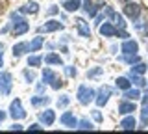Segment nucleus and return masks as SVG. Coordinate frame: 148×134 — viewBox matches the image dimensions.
Returning <instances> with one entry per match:
<instances>
[{
	"instance_id": "9b49d317",
	"label": "nucleus",
	"mask_w": 148,
	"mask_h": 134,
	"mask_svg": "<svg viewBox=\"0 0 148 134\" xmlns=\"http://www.w3.org/2000/svg\"><path fill=\"white\" fill-rule=\"evenodd\" d=\"M100 34L104 35V37H113V35H117V28H115L111 22H104V24L100 26Z\"/></svg>"
},
{
	"instance_id": "6ab92c4d",
	"label": "nucleus",
	"mask_w": 148,
	"mask_h": 134,
	"mask_svg": "<svg viewBox=\"0 0 148 134\" xmlns=\"http://www.w3.org/2000/svg\"><path fill=\"white\" fill-rule=\"evenodd\" d=\"M18 11L21 13H37L39 11V6H37V2H26Z\"/></svg>"
},
{
	"instance_id": "e433bc0d",
	"label": "nucleus",
	"mask_w": 148,
	"mask_h": 134,
	"mask_svg": "<svg viewBox=\"0 0 148 134\" xmlns=\"http://www.w3.org/2000/svg\"><path fill=\"white\" fill-rule=\"evenodd\" d=\"M58 11H59V8H58V6H52V8L48 10V15H56Z\"/></svg>"
},
{
	"instance_id": "473e14b6",
	"label": "nucleus",
	"mask_w": 148,
	"mask_h": 134,
	"mask_svg": "<svg viewBox=\"0 0 148 134\" xmlns=\"http://www.w3.org/2000/svg\"><path fill=\"white\" fill-rule=\"evenodd\" d=\"M24 78H26L28 82H34V80H35V75H34L32 71H24Z\"/></svg>"
},
{
	"instance_id": "c9c22d12",
	"label": "nucleus",
	"mask_w": 148,
	"mask_h": 134,
	"mask_svg": "<svg viewBox=\"0 0 148 134\" xmlns=\"http://www.w3.org/2000/svg\"><path fill=\"white\" fill-rule=\"evenodd\" d=\"M67 75L69 76H76V69H74V67H67Z\"/></svg>"
},
{
	"instance_id": "412c9836",
	"label": "nucleus",
	"mask_w": 148,
	"mask_h": 134,
	"mask_svg": "<svg viewBox=\"0 0 148 134\" xmlns=\"http://www.w3.org/2000/svg\"><path fill=\"white\" fill-rule=\"evenodd\" d=\"M46 63H50V65H63V60L58 56V54H48V56L45 58Z\"/></svg>"
},
{
	"instance_id": "37998d69",
	"label": "nucleus",
	"mask_w": 148,
	"mask_h": 134,
	"mask_svg": "<svg viewBox=\"0 0 148 134\" xmlns=\"http://www.w3.org/2000/svg\"><path fill=\"white\" fill-rule=\"evenodd\" d=\"M120 2H124V4H128V2H130V0H120Z\"/></svg>"
},
{
	"instance_id": "b1692460",
	"label": "nucleus",
	"mask_w": 148,
	"mask_h": 134,
	"mask_svg": "<svg viewBox=\"0 0 148 134\" xmlns=\"http://www.w3.org/2000/svg\"><path fill=\"white\" fill-rule=\"evenodd\" d=\"M115 84H117V87H120V90H124V91H126L128 87H130V84H132V82H130V78H126V76H119Z\"/></svg>"
},
{
	"instance_id": "423d86ee",
	"label": "nucleus",
	"mask_w": 148,
	"mask_h": 134,
	"mask_svg": "<svg viewBox=\"0 0 148 134\" xmlns=\"http://www.w3.org/2000/svg\"><path fill=\"white\" fill-rule=\"evenodd\" d=\"M59 121H61L65 127H69V128H76L78 127V119L74 117L72 112H65L61 117H59Z\"/></svg>"
},
{
	"instance_id": "7ed1b4c3",
	"label": "nucleus",
	"mask_w": 148,
	"mask_h": 134,
	"mask_svg": "<svg viewBox=\"0 0 148 134\" xmlns=\"http://www.w3.org/2000/svg\"><path fill=\"white\" fill-rule=\"evenodd\" d=\"M11 86H13V78L9 73H4L0 71V95H8L11 91Z\"/></svg>"
},
{
	"instance_id": "c756f323",
	"label": "nucleus",
	"mask_w": 148,
	"mask_h": 134,
	"mask_svg": "<svg viewBox=\"0 0 148 134\" xmlns=\"http://www.w3.org/2000/svg\"><path fill=\"white\" fill-rule=\"evenodd\" d=\"M132 71H133V73H139V75H143V73H146V65L139 62V63H135V65L132 67Z\"/></svg>"
},
{
	"instance_id": "2f4dec72",
	"label": "nucleus",
	"mask_w": 148,
	"mask_h": 134,
	"mask_svg": "<svg viewBox=\"0 0 148 134\" xmlns=\"http://www.w3.org/2000/svg\"><path fill=\"white\" fill-rule=\"evenodd\" d=\"M69 103H71V99H69V95H61V99H58V106L59 108H65Z\"/></svg>"
},
{
	"instance_id": "7c9ffc66",
	"label": "nucleus",
	"mask_w": 148,
	"mask_h": 134,
	"mask_svg": "<svg viewBox=\"0 0 148 134\" xmlns=\"http://www.w3.org/2000/svg\"><path fill=\"white\" fill-rule=\"evenodd\" d=\"M102 73H104V67H95V69H91V71L87 73V76L92 78V76H98V75H102Z\"/></svg>"
},
{
	"instance_id": "1a4fd4ad",
	"label": "nucleus",
	"mask_w": 148,
	"mask_h": 134,
	"mask_svg": "<svg viewBox=\"0 0 148 134\" xmlns=\"http://www.w3.org/2000/svg\"><path fill=\"white\" fill-rule=\"evenodd\" d=\"M61 28H63V24L59 21H48V22H45V24L39 28V32L48 34V32H56V30H61Z\"/></svg>"
},
{
	"instance_id": "bb28decb",
	"label": "nucleus",
	"mask_w": 148,
	"mask_h": 134,
	"mask_svg": "<svg viewBox=\"0 0 148 134\" xmlns=\"http://www.w3.org/2000/svg\"><path fill=\"white\" fill-rule=\"evenodd\" d=\"M41 56H30L28 58V67H39L41 65Z\"/></svg>"
},
{
	"instance_id": "58836bf2",
	"label": "nucleus",
	"mask_w": 148,
	"mask_h": 134,
	"mask_svg": "<svg viewBox=\"0 0 148 134\" xmlns=\"http://www.w3.org/2000/svg\"><path fill=\"white\" fill-rule=\"evenodd\" d=\"M11 131H22V127H21V125H17V123H15V125L11 127Z\"/></svg>"
},
{
	"instance_id": "ea45409f",
	"label": "nucleus",
	"mask_w": 148,
	"mask_h": 134,
	"mask_svg": "<svg viewBox=\"0 0 148 134\" xmlns=\"http://www.w3.org/2000/svg\"><path fill=\"white\" fill-rule=\"evenodd\" d=\"M4 117H6V114H4V112H2V110H0V123H2V121H4Z\"/></svg>"
},
{
	"instance_id": "a211bd4d",
	"label": "nucleus",
	"mask_w": 148,
	"mask_h": 134,
	"mask_svg": "<svg viewBox=\"0 0 148 134\" xmlns=\"http://www.w3.org/2000/svg\"><path fill=\"white\" fill-rule=\"evenodd\" d=\"M80 6H82V0H65L63 2V8L67 11H76L80 10Z\"/></svg>"
},
{
	"instance_id": "a878e982",
	"label": "nucleus",
	"mask_w": 148,
	"mask_h": 134,
	"mask_svg": "<svg viewBox=\"0 0 148 134\" xmlns=\"http://www.w3.org/2000/svg\"><path fill=\"white\" fill-rule=\"evenodd\" d=\"M76 128H80V131H92V125H91V121L89 119H82V121H78V127Z\"/></svg>"
},
{
	"instance_id": "393cba45",
	"label": "nucleus",
	"mask_w": 148,
	"mask_h": 134,
	"mask_svg": "<svg viewBox=\"0 0 148 134\" xmlns=\"http://www.w3.org/2000/svg\"><path fill=\"white\" fill-rule=\"evenodd\" d=\"M43 47V37H34V41L30 43V52H37Z\"/></svg>"
},
{
	"instance_id": "f03ea898",
	"label": "nucleus",
	"mask_w": 148,
	"mask_h": 134,
	"mask_svg": "<svg viewBox=\"0 0 148 134\" xmlns=\"http://www.w3.org/2000/svg\"><path fill=\"white\" fill-rule=\"evenodd\" d=\"M9 115H11L13 119H24L26 117V110L22 108V103H21V99H15L11 104H9Z\"/></svg>"
},
{
	"instance_id": "79ce46f5",
	"label": "nucleus",
	"mask_w": 148,
	"mask_h": 134,
	"mask_svg": "<svg viewBox=\"0 0 148 134\" xmlns=\"http://www.w3.org/2000/svg\"><path fill=\"white\" fill-rule=\"evenodd\" d=\"M2 50H4V45H2V43H0V52H2Z\"/></svg>"
},
{
	"instance_id": "20e7f679",
	"label": "nucleus",
	"mask_w": 148,
	"mask_h": 134,
	"mask_svg": "<svg viewBox=\"0 0 148 134\" xmlns=\"http://www.w3.org/2000/svg\"><path fill=\"white\" fill-rule=\"evenodd\" d=\"M109 97H111V87L109 86H102L95 101H96V104H98V106H104L109 101Z\"/></svg>"
},
{
	"instance_id": "4c0bfd02",
	"label": "nucleus",
	"mask_w": 148,
	"mask_h": 134,
	"mask_svg": "<svg viewBox=\"0 0 148 134\" xmlns=\"http://www.w3.org/2000/svg\"><path fill=\"white\" fill-rule=\"evenodd\" d=\"M41 125H37V123H34V125H30V131H41Z\"/></svg>"
},
{
	"instance_id": "f257e3e1",
	"label": "nucleus",
	"mask_w": 148,
	"mask_h": 134,
	"mask_svg": "<svg viewBox=\"0 0 148 134\" xmlns=\"http://www.w3.org/2000/svg\"><path fill=\"white\" fill-rule=\"evenodd\" d=\"M95 97H96V93H95V90H92V87L83 86V84L78 87V101H80L82 104H89Z\"/></svg>"
},
{
	"instance_id": "5701e85b",
	"label": "nucleus",
	"mask_w": 148,
	"mask_h": 134,
	"mask_svg": "<svg viewBox=\"0 0 148 134\" xmlns=\"http://www.w3.org/2000/svg\"><path fill=\"white\" fill-rule=\"evenodd\" d=\"M50 103V99L48 97H43V95H35V97H32V104L34 106H39V104H48Z\"/></svg>"
},
{
	"instance_id": "72a5a7b5",
	"label": "nucleus",
	"mask_w": 148,
	"mask_h": 134,
	"mask_svg": "<svg viewBox=\"0 0 148 134\" xmlns=\"http://www.w3.org/2000/svg\"><path fill=\"white\" fill-rule=\"evenodd\" d=\"M50 86H52V87H54V90H59V87H61V86H63V82H61V80H59V78H56V80H54V82H52V84H50Z\"/></svg>"
},
{
	"instance_id": "4be33fe9",
	"label": "nucleus",
	"mask_w": 148,
	"mask_h": 134,
	"mask_svg": "<svg viewBox=\"0 0 148 134\" xmlns=\"http://www.w3.org/2000/svg\"><path fill=\"white\" fill-rule=\"evenodd\" d=\"M56 78H58V76H56V73L52 71V69H45V71H43V80L46 82V84H52Z\"/></svg>"
},
{
	"instance_id": "ddd939ff",
	"label": "nucleus",
	"mask_w": 148,
	"mask_h": 134,
	"mask_svg": "<svg viewBox=\"0 0 148 134\" xmlns=\"http://www.w3.org/2000/svg\"><path fill=\"white\" fill-rule=\"evenodd\" d=\"M132 112H135V101L119 104V114H132Z\"/></svg>"
},
{
	"instance_id": "c03bdc74",
	"label": "nucleus",
	"mask_w": 148,
	"mask_h": 134,
	"mask_svg": "<svg viewBox=\"0 0 148 134\" xmlns=\"http://www.w3.org/2000/svg\"><path fill=\"white\" fill-rule=\"evenodd\" d=\"M146 91H148V87H146Z\"/></svg>"
},
{
	"instance_id": "c85d7f7f",
	"label": "nucleus",
	"mask_w": 148,
	"mask_h": 134,
	"mask_svg": "<svg viewBox=\"0 0 148 134\" xmlns=\"http://www.w3.org/2000/svg\"><path fill=\"white\" fill-rule=\"evenodd\" d=\"M141 121H143V125H146V121H148V103L143 104V110H141Z\"/></svg>"
},
{
	"instance_id": "f3484780",
	"label": "nucleus",
	"mask_w": 148,
	"mask_h": 134,
	"mask_svg": "<svg viewBox=\"0 0 148 134\" xmlns=\"http://www.w3.org/2000/svg\"><path fill=\"white\" fill-rule=\"evenodd\" d=\"M83 11H85L89 17H95L96 13H98V8H96L91 0H85V2H83Z\"/></svg>"
},
{
	"instance_id": "0eeeda50",
	"label": "nucleus",
	"mask_w": 148,
	"mask_h": 134,
	"mask_svg": "<svg viewBox=\"0 0 148 134\" xmlns=\"http://www.w3.org/2000/svg\"><path fill=\"white\" fill-rule=\"evenodd\" d=\"M139 13H141V6H139V4H132V2H128L126 6H124V15H128L130 19H137Z\"/></svg>"
},
{
	"instance_id": "2eb2a0df",
	"label": "nucleus",
	"mask_w": 148,
	"mask_h": 134,
	"mask_svg": "<svg viewBox=\"0 0 148 134\" xmlns=\"http://www.w3.org/2000/svg\"><path fill=\"white\" fill-rule=\"evenodd\" d=\"M28 50H30V45H28V43H17L15 47H13V56L18 58V56H22L24 52H28Z\"/></svg>"
},
{
	"instance_id": "39448f33",
	"label": "nucleus",
	"mask_w": 148,
	"mask_h": 134,
	"mask_svg": "<svg viewBox=\"0 0 148 134\" xmlns=\"http://www.w3.org/2000/svg\"><path fill=\"white\" fill-rule=\"evenodd\" d=\"M120 50H122V54H137L139 45H137V41H133V39H126L122 43V47H120Z\"/></svg>"
},
{
	"instance_id": "4468645a",
	"label": "nucleus",
	"mask_w": 148,
	"mask_h": 134,
	"mask_svg": "<svg viewBox=\"0 0 148 134\" xmlns=\"http://www.w3.org/2000/svg\"><path fill=\"white\" fill-rule=\"evenodd\" d=\"M128 78H130V80H132V82H133V84H135L137 87H143V86L146 84V80H145V78H143L141 75H139V73H133V71H130Z\"/></svg>"
},
{
	"instance_id": "6e6552de",
	"label": "nucleus",
	"mask_w": 148,
	"mask_h": 134,
	"mask_svg": "<svg viewBox=\"0 0 148 134\" xmlns=\"http://www.w3.org/2000/svg\"><path fill=\"white\" fill-rule=\"evenodd\" d=\"M39 119L46 125V127H50V125L56 121V112H54V110H50V108H46L45 112L39 114Z\"/></svg>"
},
{
	"instance_id": "f704fd0d",
	"label": "nucleus",
	"mask_w": 148,
	"mask_h": 134,
	"mask_svg": "<svg viewBox=\"0 0 148 134\" xmlns=\"http://www.w3.org/2000/svg\"><path fill=\"white\" fill-rule=\"evenodd\" d=\"M92 117H95L96 121H102V114L98 112V110H92Z\"/></svg>"
},
{
	"instance_id": "cd10ccee",
	"label": "nucleus",
	"mask_w": 148,
	"mask_h": 134,
	"mask_svg": "<svg viewBox=\"0 0 148 134\" xmlns=\"http://www.w3.org/2000/svg\"><path fill=\"white\" fill-rule=\"evenodd\" d=\"M124 62H128V63H132V65H133V63L141 62V58H139L137 54H124Z\"/></svg>"
},
{
	"instance_id": "9d476101",
	"label": "nucleus",
	"mask_w": 148,
	"mask_h": 134,
	"mask_svg": "<svg viewBox=\"0 0 148 134\" xmlns=\"http://www.w3.org/2000/svg\"><path fill=\"white\" fill-rule=\"evenodd\" d=\"M30 30V24L26 21H18V22H13V35H22Z\"/></svg>"
},
{
	"instance_id": "dca6fc26",
	"label": "nucleus",
	"mask_w": 148,
	"mask_h": 134,
	"mask_svg": "<svg viewBox=\"0 0 148 134\" xmlns=\"http://www.w3.org/2000/svg\"><path fill=\"white\" fill-rule=\"evenodd\" d=\"M119 127L122 128V131H133V128H135V117L132 115V117H126V119H122Z\"/></svg>"
},
{
	"instance_id": "aec40b11",
	"label": "nucleus",
	"mask_w": 148,
	"mask_h": 134,
	"mask_svg": "<svg viewBox=\"0 0 148 134\" xmlns=\"http://www.w3.org/2000/svg\"><path fill=\"white\" fill-rule=\"evenodd\" d=\"M124 97L130 99V101H137L139 97H141V91H139L137 87H133V90H130V87H128V90L124 91Z\"/></svg>"
},
{
	"instance_id": "f8f14e48",
	"label": "nucleus",
	"mask_w": 148,
	"mask_h": 134,
	"mask_svg": "<svg viewBox=\"0 0 148 134\" xmlns=\"http://www.w3.org/2000/svg\"><path fill=\"white\" fill-rule=\"evenodd\" d=\"M76 26H78V32H80L82 37H91V30H89V24H87L83 19H76Z\"/></svg>"
},
{
	"instance_id": "a19ab883",
	"label": "nucleus",
	"mask_w": 148,
	"mask_h": 134,
	"mask_svg": "<svg viewBox=\"0 0 148 134\" xmlns=\"http://www.w3.org/2000/svg\"><path fill=\"white\" fill-rule=\"evenodd\" d=\"M4 65V58H2V52H0V67Z\"/></svg>"
}]
</instances>
